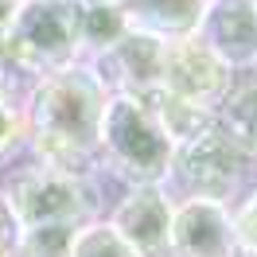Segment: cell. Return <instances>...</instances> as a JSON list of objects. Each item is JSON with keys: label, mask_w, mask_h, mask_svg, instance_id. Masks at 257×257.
<instances>
[{"label": "cell", "mask_w": 257, "mask_h": 257, "mask_svg": "<svg viewBox=\"0 0 257 257\" xmlns=\"http://www.w3.org/2000/svg\"><path fill=\"white\" fill-rule=\"evenodd\" d=\"M105 86L86 63H70L43 74L24 97L28 113V156L66 172H94L97 164V125L105 109Z\"/></svg>", "instance_id": "obj_1"}, {"label": "cell", "mask_w": 257, "mask_h": 257, "mask_svg": "<svg viewBox=\"0 0 257 257\" xmlns=\"http://www.w3.org/2000/svg\"><path fill=\"white\" fill-rule=\"evenodd\" d=\"M105 187H125L113 176H105L94 164V172H66L55 164L28 160L12 179L0 187L16 210L20 226H82L90 218H105L109 195Z\"/></svg>", "instance_id": "obj_2"}, {"label": "cell", "mask_w": 257, "mask_h": 257, "mask_svg": "<svg viewBox=\"0 0 257 257\" xmlns=\"http://www.w3.org/2000/svg\"><path fill=\"white\" fill-rule=\"evenodd\" d=\"M176 141L148 101L109 94L97 125V168L117 183H168Z\"/></svg>", "instance_id": "obj_3"}, {"label": "cell", "mask_w": 257, "mask_h": 257, "mask_svg": "<svg viewBox=\"0 0 257 257\" xmlns=\"http://www.w3.org/2000/svg\"><path fill=\"white\" fill-rule=\"evenodd\" d=\"M82 51V4L78 0H20L4 70H12L28 86L55 74L63 66L78 63Z\"/></svg>", "instance_id": "obj_4"}, {"label": "cell", "mask_w": 257, "mask_h": 257, "mask_svg": "<svg viewBox=\"0 0 257 257\" xmlns=\"http://www.w3.org/2000/svg\"><path fill=\"white\" fill-rule=\"evenodd\" d=\"M253 183H257V164L226 133L222 121H214L195 141L176 145L172 172H168L164 187L176 199H210V203H222L234 210Z\"/></svg>", "instance_id": "obj_5"}, {"label": "cell", "mask_w": 257, "mask_h": 257, "mask_svg": "<svg viewBox=\"0 0 257 257\" xmlns=\"http://www.w3.org/2000/svg\"><path fill=\"white\" fill-rule=\"evenodd\" d=\"M176 195L164 183H128L113 195L105 222L137 249V257H168Z\"/></svg>", "instance_id": "obj_6"}, {"label": "cell", "mask_w": 257, "mask_h": 257, "mask_svg": "<svg viewBox=\"0 0 257 257\" xmlns=\"http://www.w3.org/2000/svg\"><path fill=\"white\" fill-rule=\"evenodd\" d=\"M238 74L214 55V51L199 39V35H183V39H172L168 51H164V86L168 94L183 97V101H195L203 109H222V101L230 97Z\"/></svg>", "instance_id": "obj_7"}, {"label": "cell", "mask_w": 257, "mask_h": 257, "mask_svg": "<svg viewBox=\"0 0 257 257\" xmlns=\"http://www.w3.org/2000/svg\"><path fill=\"white\" fill-rule=\"evenodd\" d=\"M164 51L168 43L148 32L128 28L109 51H101L86 66L105 86V94H128V97H152L164 86Z\"/></svg>", "instance_id": "obj_8"}, {"label": "cell", "mask_w": 257, "mask_h": 257, "mask_svg": "<svg viewBox=\"0 0 257 257\" xmlns=\"http://www.w3.org/2000/svg\"><path fill=\"white\" fill-rule=\"evenodd\" d=\"M168 257H241L234 210L210 199H176Z\"/></svg>", "instance_id": "obj_9"}, {"label": "cell", "mask_w": 257, "mask_h": 257, "mask_svg": "<svg viewBox=\"0 0 257 257\" xmlns=\"http://www.w3.org/2000/svg\"><path fill=\"white\" fill-rule=\"evenodd\" d=\"M195 35L238 78L257 70V0H207Z\"/></svg>", "instance_id": "obj_10"}, {"label": "cell", "mask_w": 257, "mask_h": 257, "mask_svg": "<svg viewBox=\"0 0 257 257\" xmlns=\"http://www.w3.org/2000/svg\"><path fill=\"white\" fill-rule=\"evenodd\" d=\"M117 8L133 32H148L172 43V39L199 32L207 0H117Z\"/></svg>", "instance_id": "obj_11"}, {"label": "cell", "mask_w": 257, "mask_h": 257, "mask_svg": "<svg viewBox=\"0 0 257 257\" xmlns=\"http://www.w3.org/2000/svg\"><path fill=\"white\" fill-rule=\"evenodd\" d=\"M218 121H222L226 133L249 152V160L257 164V74L234 82L230 97H226L222 109H218Z\"/></svg>", "instance_id": "obj_12"}, {"label": "cell", "mask_w": 257, "mask_h": 257, "mask_svg": "<svg viewBox=\"0 0 257 257\" xmlns=\"http://www.w3.org/2000/svg\"><path fill=\"white\" fill-rule=\"evenodd\" d=\"M12 70L0 66V160L16 156L20 148L28 145V113H24V97L28 90H20Z\"/></svg>", "instance_id": "obj_13"}, {"label": "cell", "mask_w": 257, "mask_h": 257, "mask_svg": "<svg viewBox=\"0 0 257 257\" xmlns=\"http://www.w3.org/2000/svg\"><path fill=\"white\" fill-rule=\"evenodd\" d=\"M128 32L125 16L117 4H101V8H82V51H78V63L94 59L101 51H109L121 35Z\"/></svg>", "instance_id": "obj_14"}, {"label": "cell", "mask_w": 257, "mask_h": 257, "mask_svg": "<svg viewBox=\"0 0 257 257\" xmlns=\"http://www.w3.org/2000/svg\"><path fill=\"white\" fill-rule=\"evenodd\" d=\"M70 257H137V249L113 230V222L90 218V222L78 226L74 245H70Z\"/></svg>", "instance_id": "obj_15"}, {"label": "cell", "mask_w": 257, "mask_h": 257, "mask_svg": "<svg viewBox=\"0 0 257 257\" xmlns=\"http://www.w3.org/2000/svg\"><path fill=\"white\" fill-rule=\"evenodd\" d=\"M78 226H28L20 238V257H70Z\"/></svg>", "instance_id": "obj_16"}, {"label": "cell", "mask_w": 257, "mask_h": 257, "mask_svg": "<svg viewBox=\"0 0 257 257\" xmlns=\"http://www.w3.org/2000/svg\"><path fill=\"white\" fill-rule=\"evenodd\" d=\"M234 230H238V249L241 257H257V183L245 191L238 207H234Z\"/></svg>", "instance_id": "obj_17"}, {"label": "cell", "mask_w": 257, "mask_h": 257, "mask_svg": "<svg viewBox=\"0 0 257 257\" xmlns=\"http://www.w3.org/2000/svg\"><path fill=\"white\" fill-rule=\"evenodd\" d=\"M20 238H24V226H20L8 195L0 191V257H20Z\"/></svg>", "instance_id": "obj_18"}, {"label": "cell", "mask_w": 257, "mask_h": 257, "mask_svg": "<svg viewBox=\"0 0 257 257\" xmlns=\"http://www.w3.org/2000/svg\"><path fill=\"white\" fill-rule=\"evenodd\" d=\"M16 8H20V0H0V66H4V51H8V32H12Z\"/></svg>", "instance_id": "obj_19"}, {"label": "cell", "mask_w": 257, "mask_h": 257, "mask_svg": "<svg viewBox=\"0 0 257 257\" xmlns=\"http://www.w3.org/2000/svg\"><path fill=\"white\" fill-rule=\"evenodd\" d=\"M82 8H101V4H117V0H78Z\"/></svg>", "instance_id": "obj_20"}]
</instances>
